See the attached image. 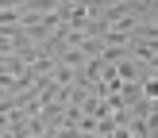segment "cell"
<instances>
[{"instance_id":"2","label":"cell","mask_w":158,"mask_h":138,"mask_svg":"<svg viewBox=\"0 0 158 138\" xmlns=\"http://www.w3.org/2000/svg\"><path fill=\"white\" fill-rule=\"evenodd\" d=\"M112 4H120V0H112Z\"/></svg>"},{"instance_id":"1","label":"cell","mask_w":158,"mask_h":138,"mask_svg":"<svg viewBox=\"0 0 158 138\" xmlns=\"http://www.w3.org/2000/svg\"><path fill=\"white\" fill-rule=\"evenodd\" d=\"M123 50H127V58H135L139 65H158V42H143V38H127V46H123Z\"/></svg>"}]
</instances>
